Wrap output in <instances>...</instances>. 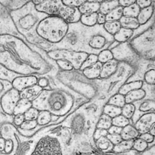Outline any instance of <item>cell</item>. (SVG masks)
Masks as SVG:
<instances>
[{"mask_svg": "<svg viewBox=\"0 0 155 155\" xmlns=\"http://www.w3.org/2000/svg\"><path fill=\"white\" fill-rule=\"evenodd\" d=\"M0 66L19 76L54 77L59 70L47 51L13 34L0 35Z\"/></svg>", "mask_w": 155, "mask_h": 155, "instance_id": "6da1fadb", "label": "cell"}, {"mask_svg": "<svg viewBox=\"0 0 155 155\" xmlns=\"http://www.w3.org/2000/svg\"><path fill=\"white\" fill-rule=\"evenodd\" d=\"M10 14L21 36L46 51L50 49V45L40 41L35 35V30L40 21L49 15L38 11L32 1H28L21 8L10 12Z\"/></svg>", "mask_w": 155, "mask_h": 155, "instance_id": "7a4b0ae2", "label": "cell"}, {"mask_svg": "<svg viewBox=\"0 0 155 155\" xmlns=\"http://www.w3.org/2000/svg\"><path fill=\"white\" fill-rule=\"evenodd\" d=\"M32 107L38 111L46 110L55 115H61L70 109L74 102L72 95L61 88L43 89L31 101Z\"/></svg>", "mask_w": 155, "mask_h": 155, "instance_id": "3957f363", "label": "cell"}, {"mask_svg": "<svg viewBox=\"0 0 155 155\" xmlns=\"http://www.w3.org/2000/svg\"><path fill=\"white\" fill-rule=\"evenodd\" d=\"M69 27L68 23L60 17L48 16L40 21L35 30V35L40 41L51 48L64 39Z\"/></svg>", "mask_w": 155, "mask_h": 155, "instance_id": "277c9868", "label": "cell"}, {"mask_svg": "<svg viewBox=\"0 0 155 155\" xmlns=\"http://www.w3.org/2000/svg\"><path fill=\"white\" fill-rule=\"evenodd\" d=\"M58 83L88 99L94 97L98 90L94 81L88 79L80 71L59 70L54 77Z\"/></svg>", "mask_w": 155, "mask_h": 155, "instance_id": "5b68a950", "label": "cell"}, {"mask_svg": "<svg viewBox=\"0 0 155 155\" xmlns=\"http://www.w3.org/2000/svg\"><path fill=\"white\" fill-rule=\"evenodd\" d=\"M137 71L136 66L126 62H119L116 72L106 79L98 78L94 80L100 91H106L107 93L111 91L118 92L121 86L135 74Z\"/></svg>", "mask_w": 155, "mask_h": 155, "instance_id": "8992f818", "label": "cell"}, {"mask_svg": "<svg viewBox=\"0 0 155 155\" xmlns=\"http://www.w3.org/2000/svg\"><path fill=\"white\" fill-rule=\"evenodd\" d=\"M130 45L139 58L154 61L155 55V29L150 26L129 41Z\"/></svg>", "mask_w": 155, "mask_h": 155, "instance_id": "52a82bcc", "label": "cell"}, {"mask_svg": "<svg viewBox=\"0 0 155 155\" xmlns=\"http://www.w3.org/2000/svg\"><path fill=\"white\" fill-rule=\"evenodd\" d=\"M29 155H62L60 142L53 136H43L36 142Z\"/></svg>", "mask_w": 155, "mask_h": 155, "instance_id": "ba28073f", "label": "cell"}, {"mask_svg": "<svg viewBox=\"0 0 155 155\" xmlns=\"http://www.w3.org/2000/svg\"><path fill=\"white\" fill-rule=\"evenodd\" d=\"M48 56L54 61L64 60L70 62L75 70L79 71L81 67L89 54L71 50L53 49L47 51Z\"/></svg>", "mask_w": 155, "mask_h": 155, "instance_id": "9c48e42d", "label": "cell"}, {"mask_svg": "<svg viewBox=\"0 0 155 155\" xmlns=\"http://www.w3.org/2000/svg\"><path fill=\"white\" fill-rule=\"evenodd\" d=\"M114 41L113 36L107 33L102 28L92 35L88 43V47L91 54L98 55L101 51L108 49Z\"/></svg>", "mask_w": 155, "mask_h": 155, "instance_id": "30bf717a", "label": "cell"}, {"mask_svg": "<svg viewBox=\"0 0 155 155\" xmlns=\"http://www.w3.org/2000/svg\"><path fill=\"white\" fill-rule=\"evenodd\" d=\"M110 50L113 54L114 59L119 62H126L135 66L138 61L140 58L132 49L129 41L119 43Z\"/></svg>", "mask_w": 155, "mask_h": 155, "instance_id": "8fae6325", "label": "cell"}, {"mask_svg": "<svg viewBox=\"0 0 155 155\" xmlns=\"http://www.w3.org/2000/svg\"><path fill=\"white\" fill-rule=\"evenodd\" d=\"M21 99L20 92L12 87L6 91L0 97V105L3 111L13 115L17 103Z\"/></svg>", "mask_w": 155, "mask_h": 155, "instance_id": "7c38bea8", "label": "cell"}, {"mask_svg": "<svg viewBox=\"0 0 155 155\" xmlns=\"http://www.w3.org/2000/svg\"><path fill=\"white\" fill-rule=\"evenodd\" d=\"M7 34L22 37L16 30L11 17L9 11L0 2V35Z\"/></svg>", "mask_w": 155, "mask_h": 155, "instance_id": "4fadbf2b", "label": "cell"}, {"mask_svg": "<svg viewBox=\"0 0 155 155\" xmlns=\"http://www.w3.org/2000/svg\"><path fill=\"white\" fill-rule=\"evenodd\" d=\"M81 15L78 8L65 6L62 2L58 16L63 19L69 24H71L79 22Z\"/></svg>", "mask_w": 155, "mask_h": 155, "instance_id": "5bb4252c", "label": "cell"}, {"mask_svg": "<svg viewBox=\"0 0 155 155\" xmlns=\"http://www.w3.org/2000/svg\"><path fill=\"white\" fill-rule=\"evenodd\" d=\"M38 77L34 75L18 76L11 82L12 87L20 92L30 87L37 85Z\"/></svg>", "mask_w": 155, "mask_h": 155, "instance_id": "9a60e30c", "label": "cell"}, {"mask_svg": "<svg viewBox=\"0 0 155 155\" xmlns=\"http://www.w3.org/2000/svg\"><path fill=\"white\" fill-rule=\"evenodd\" d=\"M155 116L154 112H148L143 114L137 121L134 127L139 132L140 134L147 133L150 128L155 124Z\"/></svg>", "mask_w": 155, "mask_h": 155, "instance_id": "2e32d148", "label": "cell"}, {"mask_svg": "<svg viewBox=\"0 0 155 155\" xmlns=\"http://www.w3.org/2000/svg\"><path fill=\"white\" fill-rule=\"evenodd\" d=\"M118 61L113 59L102 64L100 76L99 78L106 79L114 74L117 70Z\"/></svg>", "mask_w": 155, "mask_h": 155, "instance_id": "e0dca14e", "label": "cell"}, {"mask_svg": "<svg viewBox=\"0 0 155 155\" xmlns=\"http://www.w3.org/2000/svg\"><path fill=\"white\" fill-rule=\"evenodd\" d=\"M101 2V1H85L78 8L81 15L97 13Z\"/></svg>", "mask_w": 155, "mask_h": 155, "instance_id": "ac0fdd59", "label": "cell"}, {"mask_svg": "<svg viewBox=\"0 0 155 155\" xmlns=\"http://www.w3.org/2000/svg\"><path fill=\"white\" fill-rule=\"evenodd\" d=\"M102 66V63L98 61L93 66L83 70L81 72L88 79L95 80L100 78Z\"/></svg>", "mask_w": 155, "mask_h": 155, "instance_id": "d6986e66", "label": "cell"}, {"mask_svg": "<svg viewBox=\"0 0 155 155\" xmlns=\"http://www.w3.org/2000/svg\"><path fill=\"white\" fill-rule=\"evenodd\" d=\"M86 119L81 114H78L71 120V130L74 134H79L82 132L85 127Z\"/></svg>", "mask_w": 155, "mask_h": 155, "instance_id": "ffe728a7", "label": "cell"}, {"mask_svg": "<svg viewBox=\"0 0 155 155\" xmlns=\"http://www.w3.org/2000/svg\"><path fill=\"white\" fill-rule=\"evenodd\" d=\"M42 90L38 85L30 87L20 92L21 98L25 99L32 101L40 94Z\"/></svg>", "mask_w": 155, "mask_h": 155, "instance_id": "44dd1931", "label": "cell"}, {"mask_svg": "<svg viewBox=\"0 0 155 155\" xmlns=\"http://www.w3.org/2000/svg\"><path fill=\"white\" fill-rule=\"evenodd\" d=\"M120 135L123 140H134L138 137L140 133L134 126L129 124L122 128Z\"/></svg>", "mask_w": 155, "mask_h": 155, "instance_id": "7402d4cb", "label": "cell"}, {"mask_svg": "<svg viewBox=\"0 0 155 155\" xmlns=\"http://www.w3.org/2000/svg\"><path fill=\"white\" fill-rule=\"evenodd\" d=\"M143 82L141 80H136L126 83L121 86L118 93L123 96H126L130 91L142 88Z\"/></svg>", "mask_w": 155, "mask_h": 155, "instance_id": "603a6c76", "label": "cell"}, {"mask_svg": "<svg viewBox=\"0 0 155 155\" xmlns=\"http://www.w3.org/2000/svg\"><path fill=\"white\" fill-rule=\"evenodd\" d=\"M154 12V6L152 4L150 7L140 10L137 18L140 26L146 24L151 18Z\"/></svg>", "mask_w": 155, "mask_h": 155, "instance_id": "cb8c5ba5", "label": "cell"}, {"mask_svg": "<svg viewBox=\"0 0 155 155\" xmlns=\"http://www.w3.org/2000/svg\"><path fill=\"white\" fill-rule=\"evenodd\" d=\"M133 34L134 31L121 27L120 30L113 36V38L114 40L119 43H123L128 41Z\"/></svg>", "mask_w": 155, "mask_h": 155, "instance_id": "d4e9b609", "label": "cell"}, {"mask_svg": "<svg viewBox=\"0 0 155 155\" xmlns=\"http://www.w3.org/2000/svg\"><path fill=\"white\" fill-rule=\"evenodd\" d=\"M146 91L142 88L130 91L125 96L126 103H133L141 100L146 97Z\"/></svg>", "mask_w": 155, "mask_h": 155, "instance_id": "484cf974", "label": "cell"}, {"mask_svg": "<svg viewBox=\"0 0 155 155\" xmlns=\"http://www.w3.org/2000/svg\"><path fill=\"white\" fill-rule=\"evenodd\" d=\"M121 27L129 29H137L140 27L137 18L123 16L119 21Z\"/></svg>", "mask_w": 155, "mask_h": 155, "instance_id": "4316f807", "label": "cell"}, {"mask_svg": "<svg viewBox=\"0 0 155 155\" xmlns=\"http://www.w3.org/2000/svg\"><path fill=\"white\" fill-rule=\"evenodd\" d=\"M32 107V102L28 100L21 98L17 103L13 115L24 114L28 110Z\"/></svg>", "mask_w": 155, "mask_h": 155, "instance_id": "83f0119b", "label": "cell"}, {"mask_svg": "<svg viewBox=\"0 0 155 155\" xmlns=\"http://www.w3.org/2000/svg\"><path fill=\"white\" fill-rule=\"evenodd\" d=\"M97 13L82 14L81 16L79 22L86 27H94L97 25Z\"/></svg>", "mask_w": 155, "mask_h": 155, "instance_id": "f1b7e54d", "label": "cell"}, {"mask_svg": "<svg viewBox=\"0 0 155 155\" xmlns=\"http://www.w3.org/2000/svg\"><path fill=\"white\" fill-rule=\"evenodd\" d=\"M118 6H119L118 1H102L100 4L99 12L107 15Z\"/></svg>", "mask_w": 155, "mask_h": 155, "instance_id": "f546056e", "label": "cell"}, {"mask_svg": "<svg viewBox=\"0 0 155 155\" xmlns=\"http://www.w3.org/2000/svg\"><path fill=\"white\" fill-rule=\"evenodd\" d=\"M28 1L26 0H6L0 1V2L5 6L10 12L15 10L25 5Z\"/></svg>", "mask_w": 155, "mask_h": 155, "instance_id": "4dcf8cb0", "label": "cell"}, {"mask_svg": "<svg viewBox=\"0 0 155 155\" xmlns=\"http://www.w3.org/2000/svg\"><path fill=\"white\" fill-rule=\"evenodd\" d=\"M105 31L111 36H114L121 28L119 21H106L103 25Z\"/></svg>", "mask_w": 155, "mask_h": 155, "instance_id": "1f68e13d", "label": "cell"}, {"mask_svg": "<svg viewBox=\"0 0 155 155\" xmlns=\"http://www.w3.org/2000/svg\"><path fill=\"white\" fill-rule=\"evenodd\" d=\"M123 8L118 6L106 15V21H119L123 17Z\"/></svg>", "mask_w": 155, "mask_h": 155, "instance_id": "d6a6232c", "label": "cell"}, {"mask_svg": "<svg viewBox=\"0 0 155 155\" xmlns=\"http://www.w3.org/2000/svg\"><path fill=\"white\" fill-rule=\"evenodd\" d=\"M107 104L121 108L126 104L125 96L118 93L115 94L110 98Z\"/></svg>", "mask_w": 155, "mask_h": 155, "instance_id": "836d02e7", "label": "cell"}, {"mask_svg": "<svg viewBox=\"0 0 155 155\" xmlns=\"http://www.w3.org/2000/svg\"><path fill=\"white\" fill-rule=\"evenodd\" d=\"M134 140H122L113 147V150L116 152H122L129 150L133 148Z\"/></svg>", "mask_w": 155, "mask_h": 155, "instance_id": "e575fe53", "label": "cell"}, {"mask_svg": "<svg viewBox=\"0 0 155 155\" xmlns=\"http://www.w3.org/2000/svg\"><path fill=\"white\" fill-rule=\"evenodd\" d=\"M52 119V114L50 112L46 110L39 111L37 121L38 125L42 126L47 125L51 121Z\"/></svg>", "mask_w": 155, "mask_h": 155, "instance_id": "d590c367", "label": "cell"}, {"mask_svg": "<svg viewBox=\"0 0 155 155\" xmlns=\"http://www.w3.org/2000/svg\"><path fill=\"white\" fill-rule=\"evenodd\" d=\"M104 114L107 115L111 118H113L121 114V108L107 104L104 108Z\"/></svg>", "mask_w": 155, "mask_h": 155, "instance_id": "8d00e7d4", "label": "cell"}, {"mask_svg": "<svg viewBox=\"0 0 155 155\" xmlns=\"http://www.w3.org/2000/svg\"><path fill=\"white\" fill-rule=\"evenodd\" d=\"M155 101L153 100L147 99L143 101L139 106L140 111L145 113L154 111L155 109Z\"/></svg>", "mask_w": 155, "mask_h": 155, "instance_id": "74e56055", "label": "cell"}, {"mask_svg": "<svg viewBox=\"0 0 155 155\" xmlns=\"http://www.w3.org/2000/svg\"><path fill=\"white\" fill-rule=\"evenodd\" d=\"M112 125V118L107 115L103 114L100 118L97 124V128L107 130Z\"/></svg>", "mask_w": 155, "mask_h": 155, "instance_id": "f35d334b", "label": "cell"}, {"mask_svg": "<svg viewBox=\"0 0 155 155\" xmlns=\"http://www.w3.org/2000/svg\"><path fill=\"white\" fill-rule=\"evenodd\" d=\"M140 10L136 3H134L129 7L123 8V16L137 18Z\"/></svg>", "mask_w": 155, "mask_h": 155, "instance_id": "ab89813d", "label": "cell"}, {"mask_svg": "<svg viewBox=\"0 0 155 155\" xmlns=\"http://www.w3.org/2000/svg\"><path fill=\"white\" fill-rule=\"evenodd\" d=\"M38 126L37 120H25L21 125L19 127V129L21 130L24 133H29L37 129Z\"/></svg>", "mask_w": 155, "mask_h": 155, "instance_id": "60d3db41", "label": "cell"}, {"mask_svg": "<svg viewBox=\"0 0 155 155\" xmlns=\"http://www.w3.org/2000/svg\"><path fill=\"white\" fill-rule=\"evenodd\" d=\"M136 107L133 103H126L121 108V115L130 119L134 116Z\"/></svg>", "mask_w": 155, "mask_h": 155, "instance_id": "b9f144b4", "label": "cell"}, {"mask_svg": "<svg viewBox=\"0 0 155 155\" xmlns=\"http://www.w3.org/2000/svg\"><path fill=\"white\" fill-rule=\"evenodd\" d=\"M97 146L99 148L104 151L113 149L114 145L110 142L106 137H101L97 140Z\"/></svg>", "mask_w": 155, "mask_h": 155, "instance_id": "7bdbcfd3", "label": "cell"}, {"mask_svg": "<svg viewBox=\"0 0 155 155\" xmlns=\"http://www.w3.org/2000/svg\"><path fill=\"white\" fill-rule=\"evenodd\" d=\"M97 57L98 61L102 64H104L114 59L112 52L109 49H104L101 51L98 54Z\"/></svg>", "mask_w": 155, "mask_h": 155, "instance_id": "ee69618b", "label": "cell"}, {"mask_svg": "<svg viewBox=\"0 0 155 155\" xmlns=\"http://www.w3.org/2000/svg\"><path fill=\"white\" fill-rule=\"evenodd\" d=\"M98 62L97 55L95 54H89L87 58L82 63L79 71H82L83 70L87 68Z\"/></svg>", "mask_w": 155, "mask_h": 155, "instance_id": "f6af8a7d", "label": "cell"}, {"mask_svg": "<svg viewBox=\"0 0 155 155\" xmlns=\"http://www.w3.org/2000/svg\"><path fill=\"white\" fill-rule=\"evenodd\" d=\"M112 124L113 126L122 128L130 124V120L121 114L112 119Z\"/></svg>", "mask_w": 155, "mask_h": 155, "instance_id": "bcb514c9", "label": "cell"}, {"mask_svg": "<svg viewBox=\"0 0 155 155\" xmlns=\"http://www.w3.org/2000/svg\"><path fill=\"white\" fill-rule=\"evenodd\" d=\"M59 70L62 71H71L74 70L73 66L70 62L64 60H58L55 61Z\"/></svg>", "mask_w": 155, "mask_h": 155, "instance_id": "7dc6e473", "label": "cell"}, {"mask_svg": "<svg viewBox=\"0 0 155 155\" xmlns=\"http://www.w3.org/2000/svg\"><path fill=\"white\" fill-rule=\"evenodd\" d=\"M18 75L13 74L0 66V79L7 81L11 83L14 78Z\"/></svg>", "mask_w": 155, "mask_h": 155, "instance_id": "c3c4849f", "label": "cell"}, {"mask_svg": "<svg viewBox=\"0 0 155 155\" xmlns=\"http://www.w3.org/2000/svg\"><path fill=\"white\" fill-rule=\"evenodd\" d=\"M148 144L141 139L138 137L133 141V148L137 151H143L147 148Z\"/></svg>", "mask_w": 155, "mask_h": 155, "instance_id": "681fc988", "label": "cell"}, {"mask_svg": "<svg viewBox=\"0 0 155 155\" xmlns=\"http://www.w3.org/2000/svg\"><path fill=\"white\" fill-rule=\"evenodd\" d=\"M13 115H9L5 113L0 105V129L4 124L13 123Z\"/></svg>", "mask_w": 155, "mask_h": 155, "instance_id": "f907efd6", "label": "cell"}, {"mask_svg": "<svg viewBox=\"0 0 155 155\" xmlns=\"http://www.w3.org/2000/svg\"><path fill=\"white\" fill-rule=\"evenodd\" d=\"M155 69H150L149 70L147 71L144 74V81L148 85H155Z\"/></svg>", "mask_w": 155, "mask_h": 155, "instance_id": "816d5d0a", "label": "cell"}, {"mask_svg": "<svg viewBox=\"0 0 155 155\" xmlns=\"http://www.w3.org/2000/svg\"><path fill=\"white\" fill-rule=\"evenodd\" d=\"M39 111L31 107L24 114L25 120H36Z\"/></svg>", "mask_w": 155, "mask_h": 155, "instance_id": "f5cc1de1", "label": "cell"}, {"mask_svg": "<svg viewBox=\"0 0 155 155\" xmlns=\"http://www.w3.org/2000/svg\"><path fill=\"white\" fill-rule=\"evenodd\" d=\"M63 5L68 7L78 8L80 7L85 1L83 0H68V1H61Z\"/></svg>", "mask_w": 155, "mask_h": 155, "instance_id": "db71d44e", "label": "cell"}, {"mask_svg": "<svg viewBox=\"0 0 155 155\" xmlns=\"http://www.w3.org/2000/svg\"><path fill=\"white\" fill-rule=\"evenodd\" d=\"M12 87V86L10 82L0 79V97L6 91Z\"/></svg>", "mask_w": 155, "mask_h": 155, "instance_id": "11a10c76", "label": "cell"}, {"mask_svg": "<svg viewBox=\"0 0 155 155\" xmlns=\"http://www.w3.org/2000/svg\"><path fill=\"white\" fill-rule=\"evenodd\" d=\"M106 137L114 146L117 145L123 140L120 134H108Z\"/></svg>", "mask_w": 155, "mask_h": 155, "instance_id": "9f6ffc18", "label": "cell"}, {"mask_svg": "<svg viewBox=\"0 0 155 155\" xmlns=\"http://www.w3.org/2000/svg\"><path fill=\"white\" fill-rule=\"evenodd\" d=\"M25 120L24 114H18L13 117V123L18 127H20Z\"/></svg>", "mask_w": 155, "mask_h": 155, "instance_id": "6f0895ef", "label": "cell"}, {"mask_svg": "<svg viewBox=\"0 0 155 155\" xmlns=\"http://www.w3.org/2000/svg\"><path fill=\"white\" fill-rule=\"evenodd\" d=\"M138 137L143 140L148 144V143H151L154 141L155 136H152L149 132H147V133L140 134Z\"/></svg>", "mask_w": 155, "mask_h": 155, "instance_id": "680465c9", "label": "cell"}, {"mask_svg": "<svg viewBox=\"0 0 155 155\" xmlns=\"http://www.w3.org/2000/svg\"><path fill=\"white\" fill-rule=\"evenodd\" d=\"M153 2L152 1H141V0H138L136 1V3L138 6L139 8L141 9L145 8H147L150 6L152 5Z\"/></svg>", "mask_w": 155, "mask_h": 155, "instance_id": "91938a15", "label": "cell"}, {"mask_svg": "<svg viewBox=\"0 0 155 155\" xmlns=\"http://www.w3.org/2000/svg\"><path fill=\"white\" fill-rule=\"evenodd\" d=\"M108 134L107 130L101 129L97 128L94 134V137L97 140L100 138L101 137H107Z\"/></svg>", "mask_w": 155, "mask_h": 155, "instance_id": "94428289", "label": "cell"}, {"mask_svg": "<svg viewBox=\"0 0 155 155\" xmlns=\"http://www.w3.org/2000/svg\"><path fill=\"white\" fill-rule=\"evenodd\" d=\"M122 128L112 125L107 130L108 133L110 134H120V135Z\"/></svg>", "mask_w": 155, "mask_h": 155, "instance_id": "6125c7cd", "label": "cell"}, {"mask_svg": "<svg viewBox=\"0 0 155 155\" xmlns=\"http://www.w3.org/2000/svg\"><path fill=\"white\" fill-rule=\"evenodd\" d=\"M106 15L98 12L97 17V24L100 26H103L106 22Z\"/></svg>", "mask_w": 155, "mask_h": 155, "instance_id": "be15d7a7", "label": "cell"}, {"mask_svg": "<svg viewBox=\"0 0 155 155\" xmlns=\"http://www.w3.org/2000/svg\"><path fill=\"white\" fill-rule=\"evenodd\" d=\"M136 1H134V0H125V1L121 0V1H118V2L120 6L122 8H125L136 3Z\"/></svg>", "mask_w": 155, "mask_h": 155, "instance_id": "e7e4bbea", "label": "cell"}, {"mask_svg": "<svg viewBox=\"0 0 155 155\" xmlns=\"http://www.w3.org/2000/svg\"><path fill=\"white\" fill-rule=\"evenodd\" d=\"M6 146V140L1 136L0 137V152H3L5 151Z\"/></svg>", "mask_w": 155, "mask_h": 155, "instance_id": "03108f58", "label": "cell"}, {"mask_svg": "<svg viewBox=\"0 0 155 155\" xmlns=\"http://www.w3.org/2000/svg\"><path fill=\"white\" fill-rule=\"evenodd\" d=\"M155 124H154L153 126H152L151 128H150V130L149 133L150 134L152 135V136H155Z\"/></svg>", "mask_w": 155, "mask_h": 155, "instance_id": "003e7915", "label": "cell"}]
</instances>
